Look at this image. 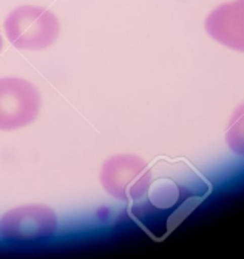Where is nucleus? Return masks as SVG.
I'll return each instance as SVG.
<instances>
[{
    "mask_svg": "<svg viewBox=\"0 0 244 259\" xmlns=\"http://www.w3.org/2000/svg\"><path fill=\"white\" fill-rule=\"evenodd\" d=\"M4 29L10 44L17 50L42 51L59 39L60 23L48 8L22 5L8 14Z\"/></svg>",
    "mask_w": 244,
    "mask_h": 259,
    "instance_id": "obj_1",
    "label": "nucleus"
},
{
    "mask_svg": "<svg viewBox=\"0 0 244 259\" xmlns=\"http://www.w3.org/2000/svg\"><path fill=\"white\" fill-rule=\"evenodd\" d=\"M99 181L111 198L138 201L151 187V171L147 162L136 154H114L102 164Z\"/></svg>",
    "mask_w": 244,
    "mask_h": 259,
    "instance_id": "obj_2",
    "label": "nucleus"
},
{
    "mask_svg": "<svg viewBox=\"0 0 244 259\" xmlns=\"http://www.w3.org/2000/svg\"><path fill=\"white\" fill-rule=\"evenodd\" d=\"M59 219L45 204H25L14 207L0 218V236L13 244H31L53 238Z\"/></svg>",
    "mask_w": 244,
    "mask_h": 259,
    "instance_id": "obj_3",
    "label": "nucleus"
},
{
    "mask_svg": "<svg viewBox=\"0 0 244 259\" xmlns=\"http://www.w3.org/2000/svg\"><path fill=\"white\" fill-rule=\"evenodd\" d=\"M42 108L36 85L22 77H0V132H14L33 123Z\"/></svg>",
    "mask_w": 244,
    "mask_h": 259,
    "instance_id": "obj_4",
    "label": "nucleus"
},
{
    "mask_svg": "<svg viewBox=\"0 0 244 259\" xmlns=\"http://www.w3.org/2000/svg\"><path fill=\"white\" fill-rule=\"evenodd\" d=\"M204 28L220 45L244 53V0H232L212 10L204 20Z\"/></svg>",
    "mask_w": 244,
    "mask_h": 259,
    "instance_id": "obj_5",
    "label": "nucleus"
},
{
    "mask_svg": "<svg viewBox=\"0 0 244 259\" xmlns=\"http://www.w3.org/2000/svg\"><path fill=\"white\" fill-rule=\"evenodd\" d=\"M226 144L236 156H244V102L232 113L226 128Z\"/></svg>",
    "mask_w": 244,
    "mask_h": 259,
    "instance_id": "obj_6",
    "label": "nucleus"
},
{
    "mask_svg": "<svg viewBox=\"0 0 244 259\" xmlns=\"http://www.w3.org/2000/svg\"><path fill=\"white\" fill-rule=\"evenodd\" d=\"M2 48H4V39H2V34H0V53H2Z\"/></svg>",
    "mask_w": 244,
    "mask_h": 259,
    "instance_id": "obj_7",
    "label": "nucleus"
}]
</instances>
